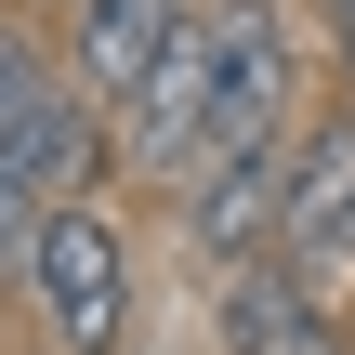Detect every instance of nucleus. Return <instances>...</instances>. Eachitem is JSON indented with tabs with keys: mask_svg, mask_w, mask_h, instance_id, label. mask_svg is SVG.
Listing matches in <instances>:
<instances>
[{
	"mask_svg": "<svg viewBox=\"0 0 355 355\" xmlns=\"http://www.w3.org/2000/svg\"><path fill=\"white\" fill-rule=\"evenodd\" d=\"M224 355H343V316L303 263H224Z\"/></svg>",
	"mask_w": 355,
	"mask_h": 355,
	"instance_id": "nucleus-8",
	"label": "nucleus"
},
{
	"mask_svg": "<svg viewBox=\"0 0 355 355\" xmlns=\"http://www.w3.org/2000/svg\"><path fill=\"white\" fill-rule=\"evenodd\" d=\"M40 92H53V66H40V40H26V26H0V132H13V119H26Z\"/></svg>",
	"mask_w": 355,
	"mask_h": 355,
	"instance_id": "nucleus-9",
	"label": "nucleus"
},
{
	"mask_svg": "<svg viewBox=\"0 0 355 355\" xmlns=\"http://www.w3.org/2000/svg\"><path fill=\"white\" fill-rule=\"evenodd\" d=\"M303 66L277 0H211V145H290Z\"/></svg>",
	"mask_w": 355,
	"mask_h": 355,
	"instance_id": "nucleus-3",
	"label": "nucleus"
},
{
	"mask_svg": "<svg viewBox=\"0 0 355 355\" xmlns=\"http://www.w3.org/2000/svg\"><path fill=\"white\" fill-rule=\"evenodd\" d=\"M277 198H290V145H211L184 171V237L198 263H263L277 250Z\"/></svg>",
	"mask_w": 355,
	"mask_h": 355,
	"instance_id": "nucleus-6",
	"label": "nucleus"
},
{
	"mask_svg": "<svg viewBox=\"0 0 355 355\" xmlns=\"http://www.w3.org/2000/svg\"><path fill=\"white\" fill-rule=\"evenodd\" d=\"M316 13H329V26H355V0H316Z\"/></svg>",
	"mask_w": 355,
	"mask_h": 355,
	"instance_id": "nucleus-10",
	"label": "nucleus"
},
{
	"mask_svg": "<svg viewBox=\"0 0 355 355\" xmlns=\"http://www.w3.org/2000/svg\"><path fill=\"white\" fill-rule=\"evenodd\" d=\"M343 79H355V26H343Z\"/></svg>",
	"mask_w": 355,
	"mask_h": 355,
	"instance_id": "nucleus-11",
	"label": "nucleus"
},
{
	"mask_svg": "<svg viewBox=\"0 0 355 355\" xmlns=\"http://www.w3.org/2000/svg\"><path fill=\"white\" fill-rule=\"evenodd\" d=\"M92 171H105V105H92L79 79H53V92L0 132V290L40 263L53 211H66V198H92Z\"/></svg>",
	"mask_w": 355,
	"mask_h": 355,
	"instance_id": "nucleus-1",
	"label": "nucleus"
},
{
	"mask_svg": "<svg viewBox=\"0 0 355 355\" xmlns=\"http://www.w3.org/2000/svg\"><path fill=\"white\" fill-rule=\"evenodd\" d=\"M26 303L53 316V355H132V343H145V290H132L119 211L66 198L53 237H40V263H26Z\"/></svg>",
	"mask_w": 355,
	"mask_h": 355,
	"instance_id": "nucleus-2",
	"label": "nucleus"
},
{
	"mask_svg": "<svg viewBox=\"0 0 355 355\" xmlns=\"http://www.w3.org/2000/svg\"><path fill=\"white\" fill-rule=\"evenodd\" d=\"M277 263H303L316 290L355 277V105L290 132V198H277Z\"/></svg>",
	"mask_w": 355,
	"mask_h": 355,
	"instance_id": "nucleus-4",
	"label": "nucleus"
},
{
	"mask_svg": "<svg viewBox=\"0 0 355 355\" xmlns=\"http://www.w3.org/2000/svg\"><path fill=\"white\" fill-rule=\"evenodd\" d=\"M184 13H198V0H66V79H79L92 105H132Z\"/></svg>",
	"mask_w": 355,
	"mask_h": 355,
	"instance_id": "nucleus-7",
	"label": "nucleus"
},
{
	"mask_svg": "<svg viewBox=\"0 0 355 355\" xmlns=\"http://www.w3.org/2000/svg\"><path fill=\"white\" fill-rule=\"evenodd\" d=\"M119 158L132 171H198L211 158V0L171 26V53L145 66V92H132V119H119Z\"/></svg>",
	"mask_w": 355,
	"mask_h": 355,
	"instance_id": "nucleus-5",
	"label": "nucleus"
}]
</instances>
